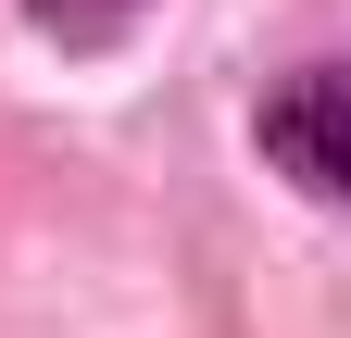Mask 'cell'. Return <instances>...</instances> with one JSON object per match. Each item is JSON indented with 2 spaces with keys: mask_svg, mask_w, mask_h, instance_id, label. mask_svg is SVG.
I'll return each instance as SVG.
<instances>
[{
  "mask_svg": "<svg viewBox=\"0 0 351 338\" xmlns=\"http://www.w3.org/2000/svg\"><path fill=\"white\" fill-rule=\"evenodd\" d=\"M251 138H263V163L301 188V200H351V75H289V88H263V113H251Z\"/></svg>",
  "mask_w": 351,
  "mask_h": 338,
  "instance_id": "cell-1",
  "label": "cell"
},
{
  "mask_svg": "<svg viewBox=\"0 0 351 338\" xmlns=\"http://www.w3.org/2000/svg\"><path fill=\"white\" fill-rule=\"evenodd\" d=\"M25 13L51 25V38H75V51H101V38H113L125 13H138V0H25Z\"/></svg>",
  "mask_w": 351,
  "mask_h": 338,
  "instance_id": "cell-2",
  "label": "cell"
}]
</instances>
